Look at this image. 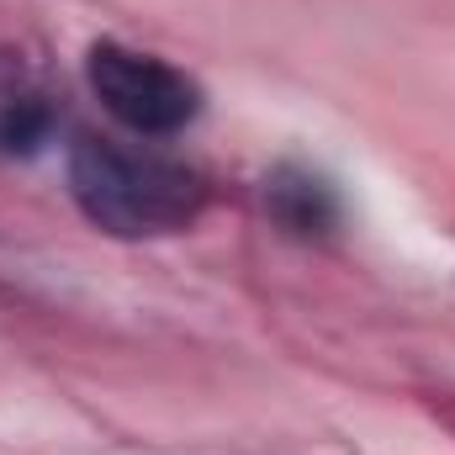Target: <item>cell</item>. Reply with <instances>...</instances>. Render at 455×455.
<instances>
[{"instance_id":"6da1fadb","label":"cell","mask_w":455,"mask_h":455,"mask_svg":"<svg viewBox=\"0 0 455 455\" xmlns=\"http://www.w3.org/2000/svg\"><path fill=\"white\" fill-rule=\"evenodd\" d=\"M69 196L85 223L112 238H164L186 233L207 212V180L154 148H127L116 138L80 132L64 159Z\"/></svg>"},{"instance_id":"7a4b0ae2","label":"cell","mask_w":455,"mask_h":455,"mask_svg":"<svg viewBox=\"0 0 455 455\" xmlns=\"http://www.w3.org/2000/svg\"><path fill=\"white\" fill-rule=\"evenodd\" d=\"M85 80L107 116L138 138H175L202 116V85L186 69L127 43H96L85 53Z\"/></svg>"},{"instance_id":"3957f363","label":"cell","mask_w":455,"mask_h":455,"mask_svg":"<svg viewBox=\"0 0 455 455\" xmlns=\"http://www.w3.org/2000/svg\"><path fill=\"white\" fill-rule=\"evenodd\" d=\"M265 212L291 238H329L344 218V202L318 170L286 159V164H275L265 175Z\"/></svg>"},{"instance_id":"277c9868","label":"cell","mask_w":455,"mask_h":455,"mask_svg":"<svg viewBox=\"0 0 455 455\" xmlns=\"http://www.w3.org/2000/svg\"><path fill=\"white\" fill-rule=\"evenodd\" d=\"M53 127H59V112L43 96V85L21 69V59L0 53V159L43 154Z\"/></svg>"}]
</instances>
